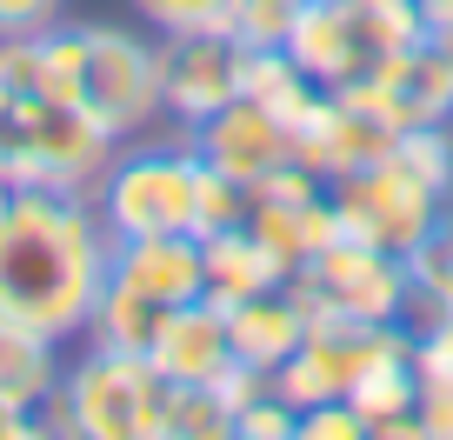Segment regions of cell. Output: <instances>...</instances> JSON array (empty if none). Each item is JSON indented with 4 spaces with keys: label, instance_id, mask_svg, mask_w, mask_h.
Segmentation results:
<instances>
[{
    "label": "cell",
    "instance_id": "obj_1",
    "mask_svg": "<svg viewBox=\"0 0 453 440\" xmlns=\"http://www.w3.org/2000/svg\"><path fill=\"white\" fill-rule=\"evenodd\" d=\"M113 260L94 194L73 187H0V320L47 341H87Z\"/></svg>",
    "mask_w": 453,
    "mask_h": 440
},
{
    "label": "cell",
    "instance_id": "obj_2",
    "mask_svg": "<svg viewBox=\"0 0 453 440\" xmlns=\"http://www.w3.org/2000/svg\"><path fill=\"white\" fill-rule=\"evenodd\" d=\"M54 87L107 141H141L160 120V47L113 20H60L47 27Z\"/></svg>",
    "mask_w": 453,
    "mask_h": 440
},
{
    "label": "cell",
    "instance_id": "obj_3",
    "mask_svg": "<svg viewBox=\"0 0 453 440\" xmlns=\"http://www.w3.org/2000/svg\"><path fill=\"white\" fill-rule=\"evenodd\" d=\"M207 160L187 141H120L94 181V207L113 241L134 234H200Z\"/></svg>",
    "mask_w": 453,
    "mask_h": 440
},
{
    "label": "cell",
    "instance_id": "obj_4",
    "mask_svg": "<svg viewBox=\"0 0 453 440\" xmlns=\"http://www.w3.org/2000/svg\"><path fill=\"white\" fill-rule=\"evenodd\" d=\"M113 147L120 141H107L67 94H0V187L94 194Z\"/></svg>",
    "mask_w": 453,
    "mask_h": 440
},
{
    "label": "cell",
    "instance_id": "obj_5",
    "mask_svg": "<svg viewBox=\"0 0 453 440\" xmlns=\"http://www.w3.org/2000/svg\"><path fill=\"white\" fill-rule=\"evenodd\" d=\"M420 34V14L413 7H394V0H307V14L287 34V54L326 87H373V73L400 54V47Z\"/></svg>",
    "mask_w": 453,
    "mask_h": 440
},
{
    "label": "cell",
    "instance_id": "obj_6",
    "mask_svg": "<svg viewBox=\"0 0 453 440\" xmlns=\"http://www.w3.org/2000/svg\"><path fill=\"white\" fill-rule=\"evenodd\" d=\"M154 360L87 341L60 374V394L47 407V434L73 440H154Z\"/></svg>",
    "mask_w": 453,
    "mask_h": 440
},
{
    "label": "cell",
    "instance_id": "obj_7",
    "mask_svg": "<svg viewBox=\"0 0 453 440\" xmlns=\"http://www.w3.org/2000/svg\"><path fill=\"white\" fill-rule=\"evenodd\" d=\"M287 287L307 307V320H394L407 294V260L340 228L287 274Z\"/></svg>",
    "mask_w": 453,
    "mask_h": 440
},
{
    "label": "cell",
    "instance_id": "obj_8",
    "mask_svg": "<svg viewBox=\"0 0 453 440\" xmlns=\"http://www.w3.org/2000/svg\"><path fill=\"white\" fill-rule=\"evenodd\" d=\"M400 341H407V334H400L394 320H307V341L273 374V394H287L300 413L320 407V400H354V387L367 381Z\"/></svg>",
    "mask_w": 453,
    "mask_h": 440
},
{
    "label": "cell",
    "instance_id": "obj_9",
    "mask_svg": "<svg viewBox=\"0 0 453 440\" xmlns=\"http://www.w3.org/2000/svg\"><path fill=\"white\" fill-rule=\"evenodd\" d=\"M180 141L194 147L213 174H226V181H241V187H260V181H273V174H287V167H307V160H300V127L280 120L267 100H254V94H234L226 107H213L207 120L180 127Z\"/></svg>",
    "mask_w": 453,
    "mask_h": 440
},
{
    "label": "cell",
    "instance_id": "obj_10",
    "mask_svg": "<svg viewBox=\"0 0 453 440\" xmlns=\"http://www.w3.org/2000/svg\"><path fill=\"white\" fill-rule=\"evenodd\" d=\"M160 47V114L173 127H194L213 107L241 94L247 47L234 27H187V34H154Z\"/></svg>",
    "mask_w": 453,
    "mask_h": 440
},
{
    "label": "cell",
    "instance_id": "obj_11",
    "mask_svg": "<svg viewBox=\"0 0 453 440\" xmlns=\"http://www.w3.org/2000/svg\"><path fill=\"white\" fill-rule=\"evenodd\" d=\"M247 228H254L260 241L280 254V267L294 274L320 241H334V234H340V213H334V187H326V174L287 167V174H273V181H260V187H254V207H247Z\"/></svg>",
    "mask_w": 453,
    "mask_h": 440
},
{
    "label": "cell",
    "instance_id": "obj_12",
    "mask_svg": "<svg viewBox=\"0 0 453 440\" xmlns=\"http://www.w3.org/2000/svg\"><path fill=\"white\" fill-rule=\"evenodd\" d=\"M394 147H400V127H394V114H387L367 87L320 94L307 134H300V160H307L313 174H326V181L347 174V167H367V160L394 154Z\"/></svg>",
    "mask_w": 453,
    "mask_h": 440
},
{
    "label": "cell",
    "instance_id": "obj_13",
    "mask_svg": "<svg viewBox=\"0 0 453 440\" xmlns=\"http://www.w3.org/2000/svg\"><path fill=\"white\" fill-rule=\"evenodd\" d=\"M107 281L134 287L160 307H187L207 294V247L200 234H134V241H113Z\"/></svg>",
    "mask_w": 453,
    "mask_h": 440
},
{
    "label": "cell",
    "instance_id": "obj_14",
    "mask_svg": "<svg viewBox=\"0 0 453 440\" xmlns=\"http://www.w3.org/2000/svg\"><path fill=\"white\" fill-rule=\"evenodd\" d=\"M147 360H154V374H167V381H241L234 334H226V307L213 294L173 307Z\"/></svg>",
    "mask_w": 453,
    "mask_h": 440
},
{
    "label": "cell",
    "instance_id": "obj_15",
    "mask_svg": "<svg viewBox=\"0 0 453 440\" xmlns=\"http://www.w3.org/2000/svg\"><path fill=\"white\" fill-rule=\"evenodd\" d=\"M226 307V334H234V360L254 381H273V374L294 360V347L307 341V307L294 300V287H267V294L247 300H220Z\"/></svg>",
    "mask_w": 453,
    "mask_h": 440
},
{
    "label": "cell",
    "instance_id": "obj_16",
    "mask_svg": "<svg viewBox=\"0 0 453 440\" xmlns=\"http://www.w3.org/2000/svg\"><path fill=\"white\" fill-rule=\"evenodd\" d=\"M373 100H380L387 114H394L400 134H420V127H453V81L447 67H440L434 54H426V41L413 34L407 47H400L394 60H387L380 73H373L367 87Z\"/></svg>",
    "mask_w": 453,
    "mask_h": 440
},
{
    "label": "cell",
    "instance_id": "obj_17",
    "mask_svg": "<svg viewBox=\"0 0 453 440\" xmlns=\"http://www.w3.org/2000/svg\"><path fill=\"white\" fill-rule=\"evenodd\" d=\"M241 381H154V440H234Z\"/></svg>",
    "mask_w": 453,
    "mask_h": 440
},
{
    "label": "cell",
    "instance_id": "obj_18",
    "mask_svg": "<svg viewBox=\"0 0 453 440\" xmlns=\"http://www.w3.org/2000/svg\"><path fill=\"white\" fill-rule=\"evenodd\" d=\"M60 374H67L60 341H47V334H34L20 320H0V400L47 413L60 394Z\"/></svg>",
    "mask_w": 453,
    "mask_h": 440
},
{
    "label": "cell",
    "instance_id": "obj_19",
    "mask_svg": "<svg viewBox=\"0 0 453 440\" xmlns=\"http://www.w3.org/2000/svg\"><path fill=\"white\" fill-rule=\"evenodd\" d=\"M200 247H207V294L213 300H247V294H267V287L287 281L280 254L247 220L241 228H220V234H200Z\"/></svg>",
    "mask_w": 453,
    "mask_h": 440
},
{
    "label": "cell",
    "instance_id": "obj_20",
    "mask_svg": "<svg viewBox=\"0 0 453 440\" xmlns=\"http://www.w3.org/2000/svg\"><path fill=\"white\" fill-rule=\"evenodd\" d=\"M167 313H173V307H160V300L134 294V287H120V281H107V287H100L94 320H87V341L120 347V354H154V341H160V327H167Z\"/></svg>",
    "mask_w": 453,
    "mask_h": 440
},
{
    "label": "cell",
    "instance_id": "obj_21",
    "mask_svg": "<svg viewBox=\"0 0 453 440\" xmlns=\"http://www.w3.org/2000/svg\"><path fill=\"white\" fill-rule=\"evenodd\" d=\"M300 14H307V0H241L234 7V34H241V47H287Z\"/></svg>",
    "mask_w": 453,
    "mask_h": 440
},
{
    "label": "cell",
    "instance_id": "obj_22",
    "mask_svg": "<svg viewBox=\"0 0 453 440\" xmlns=\"http://www.w3.org/2000/svg\"><path fill=\"white\" fill-rule=\"evenodd\" d=\"M154 34H187V27H234L241 0H134Z\"/></svg>",
    "mask_w": 453,
    "mask_h": 440
},
{
    "label": "cell",
    "instance_id": "obj_23",
    "mask_svg": "<svg viewBox=\"0 0 453 440\" xmlns=\"http://www.w3.org/2000/svg\"><path fill=\"white\" fill-rule=\"evenodd\" d=\"M300 440H373V434L354 400H320V407L300 413Z\"/></svg>",
    "mask_w": 453,
    "mask_h": 440
},
{
    "label": "cell",
    "instance_id": "obj_24",
    "mask_svg": "<svg viewBox=\"0 0 453 440\" xmlns=\"http://www.w3.org/2000/svg\"><path fill=\"white\" fill-rule=\"evenodd\" d=\"M67 20V0H0V41L14 34H47Z\"/></svg>",
    "mask_w": 453,
    "mask_h": 440
},
{
    "label": "cell",
    "instance_id": "obj_25",
    "mask_svg": "<svg viewBox=\"0 0 453 440\" xmlns=\"http://www.w3.org/2000/svg\"><path fill=\"white\" fill-rule=\"evenodd\" d=\"M41 434H47V413L14 407V400H0V440H41Z\"/></svg>",
    "mask_w": 453,
    "mask_h": 440
},
{
    "label": "cell",
    "instance_id": "obj_26",
    "mask_svg": "<svg viewBox=\"0 0 453 440\" xmlns=\"http://www.w3.org/2000/svg\"><path fill=\"white\" fill-rule=\"evenodd\" d=\"M420 41H426V54L447 67V81H453V14H440V20H420Z\"/></svg>",
    "mask_w": 453,
    "mask_h": 440
},
{
    "label": "cell",
    "instance_id": "obj_27",
    "mask_svg": "<svg viewBox=\"0 0 453 440\" xmlns=\"http://www.w3.org/2000/svg\"><path fill=\"white\" fill-rule=\"evenodd\" d=\"M413 14H420V20H440V14H453V0H413Z\"/></svg>",
    "mask_w": 453,
    "mask_h": 440
}]
</instances>
